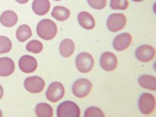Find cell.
I'll list each match as a JSON object with an SVG mask.
<instances>
[{
	"mask_svg": "<svg viewBox=\"0 0 156 117\" xmlns=\"http://www.w3.org/2000/svg\"><path fill=\"white\" fill-rule=\"evenodd\" d=\"M94 58L89 53H80L76 59V66L80 72L89 73L94 67Z\"/></svg>",
	"mask_w": 156,
	"mask_h": 117,
	"instance_id": "4",
	"label": "cell"
},
{
	"mask_svg": "<svg viewBox=\"0 0 156 117\" xmlns=\"http://www.w3.org/2000/svg\"><path fill=\"white\" fill-rule=\"evenodd\" d=\"M92 89L91 82L86 78H81L76 81L72 86V92L74 95L78 98H84L89 95Z\"/></svg>",
	"mask_w": 156,
	"mask_h": 117,
	"instance_id": "3",
	"label": "cell"
},
{
	"mask_svg": "<svg viewBox=\"0 0 156 117\" xmlns=\"http://www.w3.org/2000/svg\"><path fill=\"white\" fill-rule=\"evenodd\" d=\"M84 117H104V113L101 109L96 107H90L86 109Z\"/></svg>",
	"mask_w": 156,
	"mask_h": 117,
	"instance_id": "25",
	"label": "cell"
},
{
	"mask_svg": "<svg viewBox=\"0 0 156 117\" xmlns=\"http://www.w3.org/2000/svg\"><path fill=\"white\" fill-rule=\"evenodd\" d=\"M36 115L38 117H51L53 115V108L47 103H39L36 106Z\"/></svg>",
	"mask_w": 156,
	"mask_h": 117,
	"instance_id": "21",
	"label": "cell"
},
{
	"mask_svg": "<svg viewBox=\"0 0 156 117\" xmlns=\"http://www.w3.org/2000/svg\"><path fill=\"white\" fill-rule=\"evenodd\" d=\"M17 15L12 11H4L1 16H0V23L2 25L5 27L10 28L16 25L17 23Z\"/></svg>",
	"mask_w": 156,
	"mask_h": 117,
	"instance_id": "15",
	"label": "cell"
},
{
	"mask_svg": "<svg viewBox=\"0 0 156 117\" xmlns=\"http://www.w3.org/2000/svg\"><path fill=\"white\" fill-rule=\"evenodd\" d=\"M139 109L143 115H150L155 109V97L152 94L144 93L139 99Z\"/></svg>",
	"mask_w": 156,
	"mask_h": 117,
	"instance_id": "5",
	"label": "cell"
},
{
	"mask_svg": "<svg viewBox=\"0 0 156 117\" xmlns=\"http://www.w3.org/2000/svg\"><path fill=\"white\" fill-rule=\"evenodd\" d=\"M51 16L54 18H56V20H57V21L63 22V21H66L69 17L70 11L66 7L58 5L54 7L53 11L51 12Z\"/></svg>",
	"mask_w": 156,
	"mask_h": 117,
	"instance_id": "19",
	"label": "cell"
},
{
	"mask_svg": "<svg viewBox=\"0 0 156 117\" xmlns=\"http://www.w3.org/2000/svg\"><path fill=\"white\" fill-rule=\"evenodd\" d=\"M78 23L85 30H92L95 28V21L93 16L87 11H81L78 14Z\"/></svg>",
	"mask_w": 156,
	"mask_h": 117,
	"instance_id": "14",
	"label": "cell"
},
{
	"mask_svg": "<svg viewBox=\"0 0 156 117\" xmlns=\"http://www.w3.org/2000/svg\"><path fill=\"white\" fill-rule=\"evenodd\" d=\"M88 3L90 7L95 10H102L107 5V0H88Z\"/></svg>",
	"mask_w": 156,
	"mask_h": 117,
	"instance_id": "26",
	"label": "cell"
},
{
	"mask_svg": "<svg viewBox=\"0 0 156 117\" xmlns=\"http://www.w3.org/2000/svg\"><path fill=\"white\" fill-rule=\"evenodd\" d=\"M81 111L79 107L73 101H66L57 107V117H79Z\"/></svg>",
	"mask_w": 156,
	"mask_h": 117,
	"instance_id": "2",
	"label": "cell"
},
{
	"mask_svg": "<svg viewBox=\"0 0 156 117\" xmlns=\"http://www.w3.org/2000/svg\"><path fill=\"white\" fill-rule=\"evenodd\" d=\"M3 95H4V89H3V87L0 85V100L2 99Z\"/></svg>",
	"mask_w": 156,
	"mask_h": 117,
	"instance_id": "27",
	"label": "cell"
},
{
	"mask_svg": "<svg viewBox=\"0 0 156 117\" xmlns=\"http://www.w3.org/2000/svg\"><path fill=\"white\" fill-rule=\"evenodd\" d=\"M31 36H32L31 29L30 28V26H28L27 24H22L17 28L16 37H17V39L19 42H21V43L25 42Z\"/></svg>",
	"mask_w": 156,
	"mask_h": 117,
	"instance_id": "20",
	"label": "cell"
},
{
	"mask_svg": "<svg viewBox=\"0 0 156 117\" xmlns=\"http://www.w3.org/2000/svg\"><path fill=\"white\" fill-rule=\"evenodd\" d=\"M59 51L62 57H69L75 51V44L70 39H64L59 46Z\"/></svg>",
	"mask_w": 156,
	"mask_h": 117,
	"instance_id": "17",
	"label": "cell"
},
{
	"mask_svg": "<svg viewBox=\"0 0 156 117\" xmlns=\"http://www.w3.org/2000/svg\"><path fill=\"white\" fill-rule=\"evenodd\" d=\"M43 44L41 42H39L38 40H32L30 42H29L26 45V50L35 54H38L40 52H42L43 50Z\"/></svg>",
	"mask_w": 156,
	"mask_h": 117,
	"instance_id": "22",
	"label": "cell"
},
{
	"mask_svg": "<svg viewBox=\"0 0 156 117\" xmlns=\"http://www.w3.org/2000/svg\"><path fill=\"white\" fill-rule=\"evenodd\" d=\"M138 83L140 87L144 89L155 91L156 90V78L150 75H142L138 79Z\"/></svg>",
	"mask_w": 156,
	"mask_h": 117,
	"instance_id": "18",
	"label": "cell"
},
{
	"mask_svg": "<svg viewBox=\"0 0 156 117\" xmlns=\"http://www.w3.org/2000/svg\"><path fill=\"white\" fill-rule=\"evenodd\" d=\"M23 86L31 94H39L44 89L45 82L39 76H30L24 80Z\"/></svg>",
	"mask_w": 156,
	"mask_h": 117,
	"instance_id": "8",
	"label": "cell"
},
{
	"mask_svg": "<svg viewBox=\"0 0 156 117\" xmlns=\"http://www.w3.org/2000/svg\"><path fill=\"white\" fill-rule=\"evenodd\" d=\"M132 43V36L129 33H122L115 37L113 47L117 51H122L128 49Z\"/></svg>",
	"mask_w": 156,
	"mask_h": 117,
	"instance_id": "12",
	"label": "cell"
},
{
	"mask_svg": "<svg viewBox=\"0 0 156 117\" xmlns=\"http://www.w3.org/2000/svg\"><path fill=\"white\" fill-rule=\"evenodd\" d=\"M65 94L63 85L59 82H54L50 84L46 91V98L51 102L60 101Z\"/></svg>",
	"mask_w": 156,
	"mask_h": 117,
	"instance_id": "7",
	"label": "cell"
},
{
	"mask_svg": "<svg viewBox=\"0 0 156 117\" xmlns=\"http://www.w3.org/2000/svg\"><path fill=\"white\" fill-rule=\"evenodd\" d=\"M117 58L111 52H105L103 53L100 59L101 67L105 71H113L117 67Z\"/></svg>",
	"mask_w": 156,
	"mask_h": 117,
	"instance_id": "11",
	"label": "cell"
},
{
	"mask_svg": "<svg viewBox=\"0 0 156 117\" xmlns=\"http://www.w3.org/2000/svg\"><path fill=\"white\" fill-rule=\"evenodd\" d=\"M50 8L49 0H34L32 3V10L37 16L46 15Z\"/></svg>",
	"mask_w": 156,
	"mask_h": 117,
	"instance_id": "16",
	"label": "cell"
},
{
	"mask_svg": "<svg viewBox=\"0 0 156 117\" xmlns=\"http://www.w3.org/2000/svg\"><path fill=\"white\" fill-rule=\"evenodd\" d=\"M55 1H61V0H55Z\"/></svg>",
	"mask_w": 156,
	"mask_h": 117,
	"instance_id": "31",
	"label": "cell"
},
{
	"mask_svg": "<svg viewBox=\"0 0 156 117\" xmlns=\"http://www.w3.org/2000/svg\"><path fill=\"white\" fill-rule=\"evenodd\" d=\"M129 5L128 0H110V7L113 10H126Z\"/></svg>",
	"mask_w": 156,
	"mask_h": 117,
	"instance_id": "24",
	"label": "cell"
},
{
	"mask_svg": "<svg viewBox=\"0 0 156 117\" xmlns=\"http://www.w3.org/2000/svg\"><path fill=\"white\" fill-rule=\"evenodd\" d=\"M16 1L19 4H26L29 2V0H16Z\"/></svg>",
	"mask_w": 156,
	"mask_h": 117,
	"instance_id": "28",
	"label": "cell"
},
{
	"mask_svg": "<svg viewBox=\"0 0 156 117\" xmlns=\"http://www.w3.org/2000/svg\"><path fill=\"white\" fill-rule=\"evenodd\" d=\"M37 33L39 37L49 41L54 38L56 36L57 27L53 21L45 18L38 23L37 26Z\"/></svg>",
	"mask_w": 156,
	"mask_h": 117,
	"instance_id": "1",
	"label": "cell"
},
{
	"mask_svg": "<svg viewBox=\"0 0 156 117\" xmlns=\"http://www.w3.org/2000/svg\"><path fill=\"white\" fill-rule=\"evenodd\" d=\"M3 115V114H2V112H1V110H0V117Z\"/></svg>",
	"mask_w": 156,
	"mask_h": 117,
	"instance_id": "30",
	"label": "cell"
},
{
	"mask_svg": "<svg viewBox=\"0 0 156 117\" xmlns=\"http://www.w3.org/2000/svg\"><path fill=\"white\" fill-rule=\"evenodd\" d=\"M18 66L23 73H32L37 68V61L33 56L24 55L19 59Z\"/></svg>",
	"mask_w": 156,
	"mask_h": 117,
	"instance_id": "10",
	"label": "cell"
},
{
	"mask_svg": "<svg viewBox=\"0 0 156 117\" xmlns=\"http://www.w3.org/2000/svg\"><path fill=\"white\" fill-rule=\"evenodd\" d=\"M132 1H134V2H141L143 0H132Z\"/></svg>",
	"mask_w": 156,
	"mask_h": 117,
	"instance_id": "29",
	"label": "cell"
},
{
	"mask_svg": "<svg viewBox=\"0 0 156 117\" xmlns=\"http://www.w3.org/2000/svg\"><path fill=\"white\" fill-rule=\"evenodd\" d=\"M15 70V63L12 59L9 57L0 58V76H9L13 74Z\"/></svg>",
	"mask_w": 156,
	"mask_h": 117,
	"instance_id": "13",
	"label": "cell"
},
{
	"mask_svg": "<svg viewBox=\"0 0 156 117\" xmlns=\"http://www.w3.org/2000/svg\"><path fill=\"white\" fill-rule=\"evenodd\" d=\"M127 23V18L122 13H113L107 20V27L112 32H117L122 30Z\"/></svg>",
	"mask_w": 156,
	"mask_h": 117,
	"instance_id": "6",
	"label": "cell"
},
{
	"mask_svg": "<svg viewBox=\"0 0 156 117\" xmlns=\"http://www.w3.org/2000/svg\"><path fill=\"white\" fill-rule=\"evenodd\" d=\"M12 48L11 41L7 37L0 36V54L8 53Z\"/></svg>",
	"mask_w": 156,
	"mask_h": 117,
	"instance_id": "23",
	"label": "cell"
},
{
	"mask_svg": "<svg viewBox=\"0 0 156 117\" xmlns=\"http://www.w3.org/2000/svg\"><path fill=\"white\" fill-rule=\"evenodd\" d=\"M135 56L139 61L148 62L155 56V49L150 45H141L135 51Z\"/></svg>",
	"mask_w": 156,
	"mask_h": 117,
	"instance_id": "9",
	"label": "cell"
}]
</instances>
